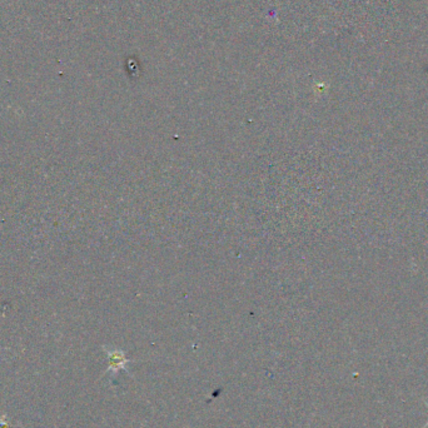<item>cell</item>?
Returning a JSON list of instances; mask_svg holds the SVG:
<instances>
[{
    "instance_id": "cell-1",
    "label": "cell",
    "mask_w": 428,
    "mask_h": 428,
    "mask_svg": "<svg viewBox=\"0 0 428 428\" xmlns=\"http://www.w3.org/2000/svg\"><path fill=\"white\" fill-rule=\"evenodd\" d=\"M105 352L108 353L109 367L107 372H111L113 375H117L121 369H125V364L129 363V359L125 358L124 352L119 350H108L105 348Z\"/></svg>"
},
{
    "instance_id": "cell-2",
    "label": "cell",
    "mask_w": 428,
    "mask_h": 428,
    "mask_svg": "<svg viewBox=\"0 0 428 428\" xmlns=\"http://www.w3.org/2000/svg\"><path fill=\"white\" fill-rule=\"evenodd\" d=\"M0 428H8V424L5 423L4 418H0Z\"/></svg>"
}]
</instances>
